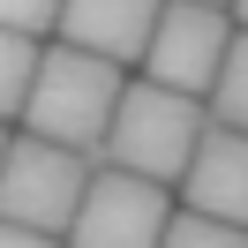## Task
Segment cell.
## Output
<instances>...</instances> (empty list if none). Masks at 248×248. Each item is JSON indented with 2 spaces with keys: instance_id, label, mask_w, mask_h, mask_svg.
<instances>
[{
  "instance_id": "obj_1",
  "label": "cell",
  "mask_w": 248,
  "mask_h": 248,
  "mask_svg": "<svg viewBox=\"0 0 248 248\" xmlns=\"http://www.w3.org/2000/svg\"><path fill=\"white\" fill-rule=\"evenodd\" d=\"M121 83H128L121 68L83 53V46H38V68H31V91H23L16 121H23V136L68 143V151H98Z\"/></svg>"
},
{
  "instance_id": "obj_2",
  "label": "cell",
  "mask_w": 248,
  "mask_h": 248,
  "mask_svg": "<svg viewBox=\"0 0 248 248\" xmlns=\"http://www.w3.org/2000/svg\"><path fill=\"white\" fill-rule=\"evenodd\" d=\"M203 128H211L203 98L166 91V83L143 76V83H121L98 158L121 166V173H143V181H158V188H173V181H181V166H188V151L203 143Z\"/></svg>"
},
{
  "instance_id": "obj_3",
  "label": "cell",
  "mask_w": 248,
  "mask_h": 248,
  "mask_svg": "<svg viewBox=\"0 0 248 248\" xmlns=\"http://www.w3.org/2000/svg\"><path fill=\"white\" fill-rule=\"evenodd\" d=\"M83 181H91V151H68V143H46V136H8V158H0V218L61 241L76 203H83Z\"/></svg>"
},
{
  "instance_id": "obj_4",
  "label": "cell",
  "mask_w": 248,
  "mask_h": 248,
  "mask_svg": "<svg viewBox=\"0 0 248 248\" xmlns=\"http://www.w3.org/2000/svg\"><path fill=\"white\" fill-rule=\"evenodd\" d=\"M166 218H173V188L143 181V173H121V166H91L61 248H158Z\"/></svg>"
},
{
  "instance_id": "obj_5",
  "label": "cell",
  "mask_w": 248,
  "mask_h": 248,
  "mask_svg": "<svg viewBox=\"0 0 248 248\" xmlns=\"http://www.w3.org/2000/svg\"><path fill=\"white\" fill-rule=\"evenodd\" d=\"M226 38H233V16L226 8H211V0H158V23L151 38H143V76L166 83V91H188L203 98L218 76V61H226Z\"/></svg>"
},
{
  "instance_id": "obj_6",
  "label": "cell",
  "mask_w": 248,
  "mask_h": 248,
  "mask_svg": "<svg viewBox=\"0 0 248 248\" xmlns=\"http://www.w3.org/2000/svg\"><path fill=\"white\" fill-rule=\"evenodd\" d=\"M181 211H203V218H226V226H248V136L241 128H203V143L188 151L181 166Z\"/></svg>"
},
{
  "instance_id": "obj_7",
  "label": "cell",
  "mask_w": 248,
  "mask_h": 248,
  "mask_svg": "<svg viewBox=\"0 0 248 248\" xmlns=\"http://www.w3.org/2000/svg\"><path fill=\"white\" fill-rule=\"evenodd\" d=\"M151 23H158V0H61L53 38L98 53V61H113V68H136Z\"/></svg>"
},
{
  "instance_id": "obj_8",
  "label": "cell",
  "mask_w": 248,
  "mask_h": 248,
  "mask_svg": "<svg viewBox=\"0 0 248 248\" xmlns=\"http://www.w3.org/2000/svg\"><path fill=\"white\" fill-rule=\"evenodd\" d=\"M203 98H211L203 113H211L218 128H241V136H248V31L226 38V61H218V76H211Z\"/></svg>"
},
{
  "instance_id": "obj_9",
  "label": "cell",
  "mask_w": 248,
  "mask_h": 248,
  "mask_svg": "<svg viewBox=\"0 0 248 248\" xmlns=\"http://www.w3.org/2000/svg\"><path fill=\"white\" fill-rule=\"evenodd\" d=\"M46 38H23V31H0V121L23 113V91H31V68Z\"/></svg>"
},
{
  "instance_id": "obj_10",
  "label": "cell",
  "mask_w": 248,
  "mask_h": 248,
  "mask_svg": "<svg viewBox=\"0 0 248 248\" xmlns=\"http://www.w3.org/2000/svg\"><path fill=\"white\" fill-rule=\"evenodd\" d=\"M158 248H248V226H226V218H203V211H173Z\"/></svg>"
},
{
  "instance_id": "obj_11",
  "label": "cell",
  "mask_w": 248,
  "mask_h": 248,
  "mask_svg": "<svg viewBox=\"0 0 248 248\" xmlns=\"http://www.w3.org/2000/svg\"><path fill=\"white\" fill-rule=\"evenodd\" d=\"M53 23H61V0H0V31L53 38Z\"/></svg>"
},
{
  "instance_id": "obj_12",
  "label": "cell",
  "mask_w": 248,
  "mask_h": 248,
  "mask_svg": "<svg viewBox=\"0 0 248 248\" xmlns=\"http://www.w3.org/2000/svg\"><path fill=\"white\" fill-rule=\"evenodd\" d=\"M0 248H61V241H53V233H31V226H8V218H0Z\"/></svg>"
},
{
  "instance_id": "obj_13",
  "label": "cell",
  "mask_w": 248,
  "mask_h": 248,
  "mask_svg": "<svg viewBox=\"0 0 248 248\" xmlns=\"http://www.w3.org/2000/svg\"><path fill=\"white\" fill-rule=\"evenodd\" d=\"M226 16H233V23H241V31H248V0H226Z\"/></svg>"
},
{
  "instance_id": "obj_14",
  "label": "cell",
  "mask_w": 248,
  "mask_h": 248,
  "mask_svg": "<svg viewBox=\"0 0 248 248\" xmlns=\"http://www.w3.org/2000/svg\"><path fill=\"white\" fill-rule=\"evenodd\" d=\"M0 158H8V121H0Z\"/></svg>"
},
{
  "instance_id": "obj_15",
  "label": "cell",
  "mask_w": 248,
  "mask_h": 248,
  "mask_svg": "<svg viewBox=\"0 0 248 248\" xmlns=\"http://www.w3.org/2000/svg\"><path fill=\"white\" fill-rule=\"evenodd\" d=\"M211 8H226V0H211Z\"/></svg>"
}]
</instances>
